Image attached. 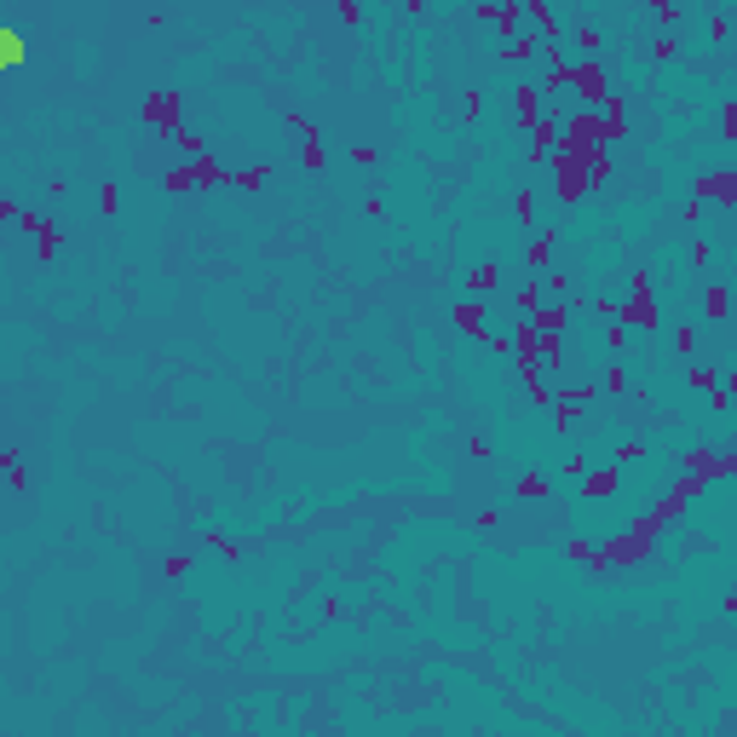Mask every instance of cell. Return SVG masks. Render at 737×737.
Masks as SVG:
<instances>
[{
	"instance_id": "1",
	"label": "cell",
	"mask_w": 737,
	"mask_h": 737,
	"mask_svg": "<svg viewBox=\"0 0 737 737\" xmlns=\"http://www.w3.org/2000/svg\"><path fill=\"white\" fill-rule=\"evenodd\" d=\"M29 58V47H24V35L12 24H0V64H24Z\"/></svg>"
}]
</instances>
